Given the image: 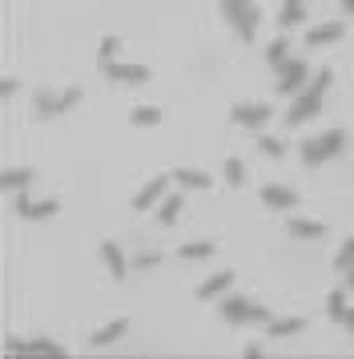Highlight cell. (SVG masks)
I'll return each instance as SVG.
<instances>
[{"label": "cell", "mask_w": 354, "mask_h": 359, "mask_svg": "<svg viewBox=\"0 0 354 359\" xmlns=\"http://www.w3.org/2000/svg\"><path fill=\"white\" fill-rule=\"evenodd\" d=\"M330 81H334V73H330V69L314 73L302 93H294V101H290V109H286V117H282V121H286V126H302V121H310V117L318 114L322 93H326V85H330Z\"/></svg>", "instance_id": "1"}, {"label": "cell", "mask_w": 354, "mask_h": 359, "mask_svg": "<svg viewBox=\"0 0 354 359\" xmlns=\"http://www.w3.org/2000/svg\"><path fill=\"white\" fill-rule=\"evenodd\" d=\"M286 230L294 238H306V243H314V238H326V226L322 222H306V218H290Z\"/></svg>", "instance_id": "17"}, {"label": "cell", "mask_w": 354, "mask_h": 359, "mask_svg": "<svg viewBox=\"0 0 354 359\" xmlns=\"http://www.w3.org/2000/svg\"><path fill=\"white\" fill-rule=\"evenodd\" d=\"M342 8H346V13L354 17V0H342Z\"/></svg>", "instance_id": "34"}, {"label": "cell", "mask_w": 354, "mask_h": 359, "mask_svg": "<svg viewBox=\"0 0 354 359\" xmlns=\"http://www.w3.org/2000/svg\"><path fill=\"white\" fill-rule=\"evenodd\" d=\"M262 202H266L270 210H294V206H298V194L286 190V186H266V190H262Z\"/></svg>", "instance_id": "12"}, {"label": "cell", "mask_w": 354, "mask_h": 359, "mask_svg": "<svg viewBox=\"0 0 354 359\" xmlns=\"http://www.w3.org/2000/svg\"><path fill=\"white\" fill-rule=\"evenodd\" d=\"M342 33H346L342 25H318V29L306 33V45H310V49H318V45H334V41H342Z\"/></svg>", "instance_id": "16"}, {"label": "cell", "mask_w": 354, "mask_h": 359, "mask_svg": "<svg viewBox=\"0 0 354 359\" xmlns=\"http://www.w3.org/2000/svg\"><path fill=\"white\" fill-rule=\"evenodd\" d=\"M129 121H133V126H161V109H153V105H137V109L129 114Z\"/></svg>", "instance_id": "24"}, {"label": "cell", "mask_w": 354, "mask_h": 359, "mask_svg": "<svg viewBox=\"0 0 354 359\" xmlns=\"http://www.w3.org/2000/svg\"><path fill=\"white\" fill-rule=\"evenodd\" d=\"M174 182H181L185 190H209L213 186L209 174H201V170H174Z\"/></svg>", "instance_id": "20"}, {"label": "cell", "mask_w": 354, "mask_h": 359, "mask_svg": "<svg viewBox=\"0 0 354 359\" xmlns=\"http://www.w3.org/2000/svg\"><path fill=\"white\" fill-rule=\"evenodd\" d=\"M326 315H330V319H334V323H346V315H351V307H346V294L342 291H330V299H326Z\"/></svg>", "instance_id": "22"}, {"label": "cell", "mask_w": 354, "mask_h": 359, "mask_svg": "<svg viewBox=\"0 0 354 359\" xmlns=\"http://www.w3.org/2000/svg\"><path fill=\"white\" fill-rule=\"evenodd\" d=\"M298 20H306L302 0H286V4H282V17H278V25H282V29H294Z\"/></svg>", "instance_id": "23"}, {"label": "cell", "mask_w": 354, "mask_h": 359, "mask_svg": "<svg viewBox=\"0 0 354 359\" xmlns=\"http://www.w3.org/2000/svg\"><path fill=\"white\" fill-rule=\"evenodd\" d=\"M342 146H346V133H342V130H326V133H318V137L302 142V162H306V165L330 162V158H334Z\"/></svg>", "instance_id": "2"}, {"label": "cell", "mask_w": 354, "mask_h": 359, "mask_svg": "<svg viewBox=\"0 0 354 359\" xmlns=\"http://www.w3.org/2000/svg\"><path fill=\"white\" fill-rule=\"evenodd\" d=\"M229 117H234L238 126H246V130H262V126L274 117V109L270 105H234V114Z\"/></svg>", "instance_id": "8"}, {"label": "cell", "mask_w": 354, "mask_h": 359, "mask_svg": "<svg viewBox=\"0 0 354 359\" xmlns=\"http://www.w3.org/2000/svg\"><path fill=\"white\" fill-rule=\"evenodd\" d=\"M105 77L117 85H145L149 81V69L145 65H117V61H109L105 65Z\"/></svg>", "instance_id": "9"}, {"label": "cell", "mask_w": 354, "mask_h": 359, "mask_svg": "<svg viewBox=\"0 0 354 359\" xmlns=\"http://www.w3.org/2000/svg\"><path fill=\"white\" fill-rule=\"evenodd\" d=\"M234 287V271H218V275H209L201 287H197V299H218Z\"/></svg>", "instance_id": "13"}, {"label": "cell", "mask_w": 354, "mask_h": 359, "mask_svg": "<svg viewBox=\"0 0 354 359\" xmlns=\"http://www.w3.org/2000/svg\"><path fill=\"white\" fill-rule=\"evenodd\" d=\"M338 266H342V271H351L354 266V234L342 243V250H338Z\"/></svg>", "instance_id": "30"}, {"label": "cell", "mask_w": 354, "mask_h": 359, "mask_svg": "<svg viewBox=\"0 0 354 359\" xmlns=\"http://www.w3.org/2000/svg\"><path fill=\"white\" fill-rule=\"evenodd\" d=\"M77 101H80V89H64V93H45V89H41V93L32 97V105H36L41 117H61V114H69Z\"/></svg>", "instance_id": "5"}, {"label": "cell", "mask_w": 354, "mask_h": 359, "mask_svg": "<svg viewBox=\"0 0 354 359\" xmlns=\"http://www.w3.org/2000/svg\"><path fill=\"white\" fill-rule=\"evenodd\" d=\"M16 93V81L13 77H4V81H0V97H13Z\"/></svg>", "instance_id": "31"}, {"label": "cell", "mask_w": 354, "mask_h": 359, "mask_svg": "<svg viewBox=\"0 0 354 359\" xmlns=\"http://www.w3.org/2000/svg\"><path fill=\"white\" fill-rule=\"evenodd\" d=\"M306 81H310V69H306V61H286L282 65V77H278V93L282 97H294V93H302L306 89Z\"/></svg>", "instance_id": "6"}, {"label": "cell", "mask_w": 354, "mask_h": 359, "mask_svg": "<svg viewBox=\"0 0 354 359\" xmlns=\"http://www.w3.org/2000/svg\"><path fill=\"white\" fill-rule=\"evenodd\" d=\"M125 331H129V323H125V319H117V323H105L101 331H93V339H89V347H93V351H97V347H113V343L121 339Z\"/></svg>", "instance_id": "14"}, {"label": "cell", "mask_w": 354, "mask_h": 359, "mask_svg": "<svg viewBox=\"0 0 354 359\" xmlns=\"http://www.w3.org/2000/svg\"><path fill=\"white\" fill-rule=\"evenodd\" d=\"M286 53H290V49H286V41L278 36V41H270V49H266V61L282 69V65H286Z\"/></svg>", "instance_id": "26"}, {"label": "cell", "mask_w": 354, "mask_h": 359, "mask_svg": "<svg viewBox=\"0 0 354 359\" xmlns=\"http://www.w3.org/2000/svg\"><path fill=\"white\" fill-rule=\"evenodd\" d=\"M346 287H351V291H354V266H351V271H346Z\"/></svg>", "instance_id": "33"}, {"label": "cell", "mask_w": 354, "mask_h": 359, "mask_svg": "<svg viewBox=\"0 0 354 359\" xmlns=\"http://www.w3.org/2000/svg\"><path fill=\"white\" fill-rule=\"evenodd\" d=\"M346 327H351V331H354V311H351V315H346Z\"/></svg>", "instance_id": "35"}, {"label": "cell", "mask_w": 354, "mask_h": 359, "mask_svg": "<svg viewBox=\"0 0 354 359\" xmlns=\"http://www.w3.org/2000/svg\"><path fill=\"white\" fill-rule=\"evenodd\" d=\"M302 319H298V315H294V319H270V335L274 339H286V335H298V331H302Z\"/></svg>", "instance_id": "21"}, {"label": "cell", "mask_w": 354, "mask_h": 359, "mask_svg": "<svg viewBox=\"0 0 354 359\" xmlns=\"http://www.w3.org/2000/svg\"><path fill=\"white\" fill-rule=\"evenodd\" d=\"M157 259H161V255H137V266H153Z\"/></svg>", "instance_id": "32"}, {"label": "cell", "mask_w": 354, "mask_h": 359, "mask_svg": "<svg viewBox=\"0 0 354 359\" xmlns=\"http://www.w3.org/2000/svg\"><path fill=\"white\" fill-rule=\"evenodd\" d=\"M225 182H229V186H241V182H246V165H241L238 158L225 162Z\"/></svg>", "instance_id": "28"}, {"label": "cell", "mask_w": 354, "mask_h": 359, "mask_svg": "<svg viewBox=\"0 0 354 359\" xmlns=\"http://www.w3.org/2000/svg\"><path fill=\"white\" fill-rule=\"evenodd\" d=\"M101 259H105V266H109V275L117 278V283L129 278V262H125V255H121L117 243H101Z\"/></svg>", "instance_id": "11"}, {"label": "cell", "mask_w": 354, "mask_h": 359, "mask_svg": "<svg viewBox=\"0 0 354 359\" xmlns=\"http://www.w3.org/2000/svg\"><path fill=\"white\" fill-rule=\"evenodd\" d=\"M222 13H225V20L238 29L241 41H254L257 36V8L250 0H222Z\"/></svg>", "instance_id": "3"}, {"label": "cell", "mask_w": 354, "mask_h": 359, "mask_svg": "<svg viewBox=\"0 0 354 359\" xmlns=\"http://www.w3.org/2000/svg\"><path fill=\"white\" fill-rule=\"evenodd\" d=\"M57 210H61V202H57V198H41V202H32L24 190H16V214H20V218H29V222L52 218Z\"/></svg>", "instance_id": "7"}, {"label": "cell", "mask_w": 354, "mask_h": 359, "mask_svg": "<svg viewBox=\"0 0 354 359\" xmlns=\"http://www.w3.org/2000/svg\"><path fill=\"white\" fill-rule=\"evenodd\" d=\"M257 149H262V154H270V158H282V154H286V149H282V142H278V137H266V133L257 137Z\"/></svg>", "instance_id": "29"}, {"label": "cell", "mask_w": 354, "mask_h": 359, "mask_svg": "<svg viewBox=\"0 0 354 359\" xmlns=\"http://www.w3.org/2000/svg\"><path fill=\"white\" fill-rule=\"evenodd\" d=\"M117 49H121V41H117V36H105V41H101V49H97V61H101V65H109L113 57H117Z\"/></svg>", "instance_id": "27"}, {"label": "cell", "mask_w": 354, "mask_h": 359, "mask_svg": "<svg viewBox=\"0 0 354 359\" xmlns=\"http://www.w3.org/2000/svg\"><path fill=\"white\" fill-rule=\"evenodd\" d=\"M165 194H169V178H153V182L141 190V194L133 198V206H137V210H157V202H161Z\"/></svg>", "instance_id": "10"}, {"label": "cell", "mask_w": 354, "mask_h": 359, "mask_svg": "<svg viewBox=\"0 0 354 359\" xmlns=\"http://www.w3.org/2000/svg\"><path fill=\"white\" fill-rule=\"evenodd\" d=\"M213 250H218L213 243H185L181 246V259H209Z\"/></svg>", "instance_id": "25"}, {"label": "cell", "mask_w": 354, "mask_h": 359, "mask_svg": "<svg viewBox=\"0 0 354 359\" xmlns=\"http://www.w3.org/2000/svg\"><path fill=\"white\" fill-rule=\"evenodd\" d=\"M36 178V174H32V170H24V165H20V170H4V174H0V190H24V186H29V182Z\"/></svg>", "instance_id": "19"}, {"label": "cell", "mask_w": 354, "mask_h": 359, "mask_svg": "<svg viewBox=\"0 0 354 359\" xmlns=\"http://www.w3.org/2000/svg\"><path fill=\"white\" fill-rule=\"evenodd\" d=\"M225 323H270V311L266 307H254V303H246V299H229L225 294L222 307H218Z\"/></svg>", "instance_id": "4"}, {"label": "cell", "mask_w": 354, "mask_h": 359, "mask_svg": "<svg viewBox=\"0 0 354 359\" xmlns=\"http://www.w3.org/2000/svg\"><path fill=\"white\" fill-rule=\"evenodd\" d=\"M8 351H13V355H20V351H41V355H64V347H57L52 339H32V343H24V339H8Z\"/></svg>", "instance_id": "15"}, {"label": "cell", "mask_w": 354, "mask_h": 359, "mask_svg": "<svg viewBox=\"0 0 354 359\" xmlns=\"http://www.w3.org/2000/svg\"><path fill=\"white\" fill-rule=\"evenodd\" d=\"M181 206H185V202H181V194H165L157 202V222H161V226H174L177 214H181Z\"/></svg>", "instance_id": "18"}]
</instances>
